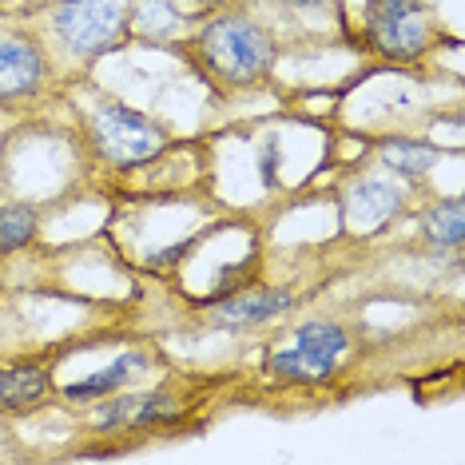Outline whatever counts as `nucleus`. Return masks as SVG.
Here are the masks:
<instances>
[{
	"instance_id": "obj_1",
	"label": "nucleus",
	"mask_w": 465,
	"mask_h": 465,
	"mask_svg": "<svg viewBox=\"0 0 465 465\" xmlns=\"http://www.w3.org/2000/svg\"><path fill=\"white\" fill-rule=\"evenodd\" d=\"M179 52L215 92L242 96L271 84L282 45L242 0H235V5L199 13L192 28L179 36Z\"/></svg>"
},
{
	"instance_id": "obj_2",
	"label": "nucleus",
	"mask_w": 465,
	"mask_h": 465,
	"mask_svg": "<svg viewBox=\"0 0 465 465\" xmlns=\"http://www.w3.org/2000/svg\"><path fill=\"white\" fill-rule=\"evenodd\" d=\"M33 33L56 80H84L92 64L132 40V0H48Z\"/></svg>"
},
{
	"instance_id": "obj_3",
	"label": "nucleus",
	"mask_w": 465,
	"mask_h": 465,
	"mask_svg": "<svg viewBox=\"0 0 465 465\" xmlns=\"http://www.w3.org/2000/svg\"><path fill=\"white\" fill-rule=\"evenodd\" d=\"M84 135H88L92 155L112 172H132L140 163H152L172 143V128L163 120L115 96H96L84 108Z\"/></svg>"
},
{
	"instance_id": "obj_4",
	"label": "nucleus",
	"mask_w": 465,
	"mask_h": 465,
	"mask_svg": "<svg viewBox=\"0 0 465 465\" xmlns=\"http://www.w3.org/2000/svg\"><path fill=\"white\" fill-rule=\"evenodd\" d=\"M358 36L386 64H418L441 45V20L426 0H366Z\"/></svg>"
},
{
	"instance_id": "obj_5",
	"label": "nucleus",
	"mask_w": 465,
	"mask_h": 465,
	"mask_svg": "<svg viewBox=\"0 0 465 465\" xmlns=\"http://www.w3.org/2000/svg\"><path fill=\"white\" fill-rule=\"evenodd\" d=\"M354 338L334 319H311L294 331L287 351H274L267 358V374L294 386H322L338 374V362L351 354Z\"/></svg>"
},
{
	"instance_id": "obj_6",
	"label": "nucleus",
	"mask_w": 465,
	"mask_h": 465,
	"mask_svg": "<svg viewBox=\"0 0 465 465\" xmlns=\"http://www.w3.org/2000/svg\"><path fill=\"white\" fill-rule=\"evenodd\" d=\"M56 84L52 60L33 25H0V112H25Z\"/></svg>"
},
{
	"instance_id": "obj_7",
	"label": "nucleus",
	"mask_w": 465,
	"mask_h": 465,
	"mask_svg": "<svg viewBox=\"0 0 465 465\" xmlns=\"http://www.w3.org/2000/svg\"><path fill=\"white\" fill-rule=\"evenodd\" d=\"M279 45H319L346 36V0H242Z\"/></svg>"
},
{
	"instance_id": "obj_8",
	"label": "nucleus",
	"mask_w": 465,
	"mask_h": 465,
	"mask_svg": "<svg viewBox=\"0 0 465 465\" xmlns=\"http://www.w3.org/2000/svg\"><path fill=\"white\" fill-rule=\"evenodd\" d=\"M414 207V187L394 175H358L342 187V219L354 235H378Z\"/></svg>"
},
{
	"instance_id": "obj_9",
	"label": "nucleus",
	"mask_w": 465,
	"mask_h": 465,
	"mask_svg": "<svg viewBox=\"0 0 465 465\" xmlns=\"http://www.w3.org/2000/svg\"><path fill=\"white\" fill-rule=\"evenodd\" d=\"M291 302H294L291 291L247 282V287H239L231 294H219L207 311V322L219 326V331H255V326H267L279 314H287Z\"/></svg>"
},
{
	"instance_id": "obj_10",
	"label": "nucleus",
	"mask_w": 465,
	"mask_h": 465,
	"mask_svg": "<svg viewBox=\"0 0 465 465\" xmlns=\"http://www.w3.org/2000/svg\"><path fill=\"white\" fill-rule=\"evenodd\" d=\"M143 366H147V354L124 351L120 358H115V362H108L104 370H96V374H88V378H80V382L64 386V398L76 401V406H92V401H100V398H108V394H120V390H128L132 378L140 374Z\"/></svg>"
},
{
	"instance_id": "obj_11",
	"label": "nucleus",
	"mask_w": 465,
	"mask_h": 465,
	"mask_svg": "<svg viewBox=\"0 0 465 465\" xmlns=\"http://www.w3.org/2000/svg\"><path fill=\"white\" fill-rule=\"evenodd\" d=\"M52 390V374L45 366H5L0 370V414H28Z\"/></svg>"
},
{
	"instance_id": "obj_12",
	"label": "nucleus",
	"mask_w": 465,
	"mask_h": 465,
	"mask_svg": "<svg viewBox=\"0 0 465 465\" xmlns=\"http://www.w3.org/2000/svg\"><path fill=\"white\" fill-rule=\"evenodd\" d=\"M418 223H421V239H426L430 247L453 251V255L465 247V203H461V195L433 199L430 207L418 211Z\"/></svg>"
},
{
	"instance_id": "obj_13",
	"label": "nucleus",
	"mask_w": 465,
	"mask_h": 465,
	"mask_svg": "<svg viewBox=\"0 0 465 465\" xmlns=\"http://www.w3.org/2000/svg\"><path fill=\"white\" fill-rule=\"evenodd\" d=\"M378 155H382V163L390 167V175L418 192L421 179H426L433 172V163L441 160V147H430V143H418V140H386Z\"/></svg>"
},
{
	"instance_id": "obj_14",
	"label": "nucleus",
	"mask_w": 465,
	"mask_h": 465,
	"mask_svg": "<svg viewBox=\"0 0 465 465\" xmlns=\"http://www.w3.org/2000/svg\"><path fill=\"white\" fill-rule=\"evenodd\" d=\"M36 231H40V207L36 203H25V199L5 203L0 207V255H13V251L33 247Z\"/></svg>"
},
{
	"instance_id": "obj_15",
	"label": "nucleus",
	"mask_w": 465,
	"mask_h": 465,
	"mask_svg": "<svg viewBox=\"0 0 465 465\" xmlns=\"http://www.w3.org/2000/svg\"><path fill=\"white\" fill-rule=\"evenodd\" d=\"M179 5H183V0H179ZM187 5L195 8V16L199 13H211V8H223V5H235V0H187Z\"/></svg>"
}]
</instances>
